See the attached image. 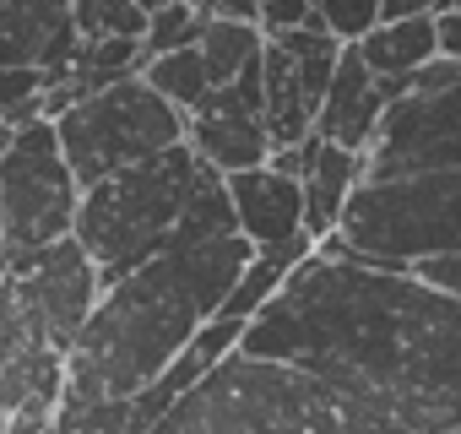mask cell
<instances>
[{
  "mask_svg": "<svg viewBox=\"0 0 461 434\" xmlns=\"http://www.w3.org/2000/svg\"><path fill=\"white\" fill-rule=\"evenodd\" d=\"M380 82H407L439 55V17H412V23H380L364 44H353Z\"/></svg>",
  "mask_w": 461,
  "mask_h": 434,
  "instance_id": "9a60e30c",
  "label": "cell"
},
{
  "mask_svg": "<svg viewBox=\"0 0 461 434\" xmlns=\"http://www.w3.org/2000/svg\"><path fill=\"white\" fill-rule=\"evenodd\" d=\"M337 55L342 44L326 28H299V33H277L261 44V114H267L272 152L304 147L315 136Z\"/></svg>",
  "mask_w": 461,
  "mask_h": 434,
  "instance_id": "9c48e42d",
  "label": "cell"
},
{
  "mask_svg": "<svg viewBox=\"0 0 461 434\" xmlns=\"http://www.w3.org/2000/svg\"><path fill=\"white\" fill-rule=\"evenodd\" d=\"M66 168L82 190L152 163L174 147H185V114L174 104H163L141 77H125L114 87H98L93 98H82L77 109H66L55 120Z\"/></svg>",
  "mask_w": 461,
  "mask_h": 434,
  "instance_id": "8992f818",
  "label": "cell"
},
{
  "mask_svg": "<svg viewBox=\"0 0 461 434\" xmlns=\"http://www.w3.org/2000/svg\"><path fill=\"white\" fill-rule=\"evenodd\" d=\"M163 6H174V0H136V12H141V17H147V23H152V17H158V12H163Z\"/></svg>",
  "mask_w": 461,
  "mask_h": 434,
  "instance_id": "484cf974",
  "label": "cell"
},
{
  "mask_svg": "<svg viewBox=\"0 0 461 434\" xmlns=\"http://www.w3.org/2000/svg\"><path fill=\"white\" fill-rule=\"evenodd\" d=\"M6 136H12V125H6V120H0V147H6Z\"/></svg>",
  "mask_w": 461,
  "mask_h": 434,
  "instance_id": "4316f807",
  "label": "cell"
},
{
  "mask_svg": "<svg viewBox=\"0 0 461 434\" xmlns=\"http://www.w3.org/2000/svg\"><path fill=\"white\" fill-rule=\"evenodd\" d=\"M201 28H206V17H201L195 6H185V0L163 6V12L147 23V39H141V71H147L152 60H163V55L185 50V44H201Z\"/></svg>",
  "mask_w": 461,
  "mask_h": 434,
  "instance_id": "d6986e66",
  "label": "cell"
},
{
  "mask_svg": "<svg viewBox=\"0 0 461 434\" xmlns=\"http://www.w3.org/2000/svg\"><path fill=\"white\" fill-rule=\"evenodd\" d=\"M299 28H321L315 0H261V39L299 33Z\"/></svg>",
  "mask_w": 461,
  "mask_h": 434,
  "instance_id": "44dd1931",
  "label": "cell"
},
{
  "mask_svg": "<svg viewBox=\"0 0 461 434\" xmlns=\"http://www.w3.org/2000/svg\"><path fill=\"white\" fill-rule=\"evenodd\" d=\"M55 407H60V396H39V402H28V407L6 423V434H55Z\"/></svg>",
  "mask_w": 461,
  "mask_h": 434,
  "instance_id": "603a6c76",
  "label": "cell"
},
{
  "mask_svg": "<svg viewBox=\"0 0 461 434\" xmlns=\"http://www.w3.org/2000/svg\"><path fill=\"white\" fill-rule=\"evenodd\" d=\"M407 93V82H380L369 77L364 55L353 44H342L337 55V71H331V87H326V104H321V120H315V136L326 147H342V152H369L375 141V125L380 114Z\"/></svg>",
  "mask_w": 461,
  "mask_h": 434,
  "instance_id": "7c38bea8",
  "label": "cell"
},
{
  "mask_svg": "<svg viewBox=\"0 0 461 434\" xmlns=\"http://www.w3.org/2000/svg\"><path fill=\"white\" fill-rule=\"evenodd\" d=\"M450 12H456V17H461V0H450Z\"/></svg>",
  "mask_w": 461,
  "mask_h": 434,
  "instance_id": "83f0119b",
  "label": "cell"
},
{
  "mask_svg": "<svg viewBox=\"0 0 461 434\" xmlns=\"http://www.w3.org/2000/svg\"><path fill=\"white\" fill-rule=\"evenodd\" d=\"M439 55L461 60V17L456 12H439Z\"/></svg>",
  "mask_w": 461,
  "mask_h": 434,
  "instance_id": "d4e9b609",
  "label": "cell"
},
{
  "mask_svg": "<svg viewBox=\"0 0 461 434\" xmlns=\"http://www.w3.org/2000/svg\"><path fill=\"white\" fill-rule=\"evenodd\" d=\"M407 272H412L418 283H429V288L461 299V256H450V261H423V267H407Z\"/></svg>",
  "mask_w": 461,
  "mask_h": 434,
  "instance_id": "cb8c5ba5",
  "label": "cell"
},
{
  "mask_svg": "<svg viewBox=\"0 0 461 434\" xmlns=\"http://www.w3.org/2000/svg\"><path fill=\"white\" fill-rule=\"evenodd\" d=\"M234 353L294 364L407 434H461V299L412 272L310 250Z\"/></svg>",
  "mask_w": 461,
  "mask_h": 434,
  "instance_id": "6da1fadb",
  "label": "cell"
},
{
  "mask_svg": "<svg viewBox=\"0 0 461 434\" xmlns=\"http://www.w3.org/2000/svg\"><path fill=\"white\" fill-rule=\"evenodd\" d=\"M364 185V158L358 152H342V147H321L310 179H304V240L321 245L337 234L342 223V206L348 195Z\"/></svg>",
  "mask_w": 461,
  "mask_h": 434,
  "instance_id": "5bb4252c",
  "label": "cell"
},
{
  "mask_svg": "<svg viewBox=\"0 0 461 434\" xmlns=\"http://www.w3.org/2000/svg\"><path fill=\"white\" fill-rule=\"evenodd\" d=\"M412 174H461V87L450 93H402L364 152V179H412Z\"/></svg>",
  "mask_w": 461,
  "mask_h": 434,
  "instance_id": "30bf717a",
  "label": "cell"
},
{
  "mask_svg": "<svg viewBox=\"0 0 461 434\" xmlns=\"http://www.w3.org/2000/svg\"><path fill=\"white\" fill-rule=\"evenodd\" d=\"M206 23H240V28H261V0H201L195 6Z\"/></svg>",
  "mask_w": 461,
  "mask_h": 434,
  "instance_id": "7402d4cb",
  "label": "cell"
},
{
  "mask_svg": "<svg viewBox=\"0 0 461 434\" xmlns=\"http://www.w3.org/2000/svg\"><path fill=\"white\" fill-rule=\"evenodd\" d=\"M71 23H77V44H98V39L141 44L147 39V17L136 12V0H77Z\"/></svg>",
  "mask_w": 461,
  "mask_h": 434,
  "instance_id": "ac0fdd59",
  "label": "cell"
},
{
  "mask_svg": "<svg viewBox=\"0 0 461 434\" xmlns=\"http://www.w3.org/2000/svg\"><path fill=\"white\" fill-rule=\"evenodd\" d=\"M315 250L385 272L461 256V174H412L385 185L364 179L342 206L337 234Z\"/></svg>",
  "mask_w": 461,
  "mask_h": 434,
  "instance_id": "5b68a950",
  "label": "cell"
},
{
  "mask_svg": "<svg viewBox=\"0 0 461 434\" xmlns=\"http://www.w3.org/2000/svg\"><path fill=\"white\" fill-rule=\"evenodd\" d=\"M77 0H0V120H33L39 93L66 82L77 60Z\"/></svg>",
  "mask_w": 461,
  "mask_h": 434,
  "instance_id": "ba28073f",
  "label": "cell"
},
{
  "mask_svg": "<svg viewBox=\"0 0 461 434\" xmlns=\"http://www.w3.org/2000/svg\"><path fill=\"white\" fill-rule=\"evenodd\" d=\"M380 6L385 0H315V17L337 44H364L380 28Z\"/></svg>",
  "mask_w": 461,
  "mask_h": 434,
  "instance_id": "ffe728a7",
  "label": "cell"
},
{
  "mask_svg": "<svg viewBox=\"0 0 461 434\" xmlns=\"http://www.w3.org/2000/svg\"><path fill=\"white\" fill-rule=\"evenodd\" d=\"M77 206H82V185L66 168L55 125L50 120L12 125L6 147H0V229H6L0 256H33L71 240Z\"/></svg>",
  "mask_w": 461,
  "mask_h": 434,
  "instance_id": "52a82bcc",
  "label": "cell"
},
{
  "mask_svg": "<svg viewBox=\"0 0 461 434\" xmlns=\"http://www.w3.org/2000/svg\"><path fill=\"white\" fill-rule=\"evenodd\" d=\"M261 28H240V23H206L201 28V66H206V82L212 87H228L240 82L256 60H261Z\"/></svg>",
  "mask_w": 461,
  "mask_h": 434,
  "instance_id": "2e32d148",
  "label": "cell"
},
{
  "mask_svg": "<svg viewBox=\"0 0 461 434\" xmlns=\"http://www.w3.org/2000/svg\"><path fill=\"white\" fill-rule=\"evenodd\" d=\"M185 6H201V0H185Z\"/></svg>",
  "mask_w": 461,
  "mask_h": 434,
  "instance_id": "f546056e",
  "label": "cell"
},
{
  "mask_svg": "<svg viewBox=\"0 0 461 434\" xmlns=\"http://www.w3.org/2000/svg\"><path fill=\"white\" fill-rule=\"evenodd\" d=\"M0 250H6V229H0Z\"/></svg>",
  "mask_w": 461,
  "mask_h": 434,
  "instance_id": "f1b7e54d",
  "label": "cell"
},
{
  "mask_svg": "<svg viewBox=\"0 0 461 434\" xmlns=\"http://www.w3.org/2000/svg\"><path fill=\"white\" fill-rule=\"evenodd\" d=\"M206 174L212 168L190 147H174L152 163H136V168L82 190L71 240L93 261L98 288H114L131 272H141L147 261L174 250V234H179V223H185V212H190Z\"/></svg>",
  "mask_w": 461,
  "mask_h": 434,
  "instance_id": "277c9868",
  "label": "cell"
},
{
  "mask_svg": "<svg viewBox=\"0 0 461 434\" xmlns=\"http://www.w3.org/2000/svg\"><path fill=\"white\" fill-rule=\"evenodd\" d=\"M141 82L163 98V104H174L185 120L206 104V93H212V82H206V66H201V50L195 44H185V50H174V55H163V60H152L147 71H141Z\"/></svg>",
  "mask_w": 461,
  "mask_h": 434,
  "instance_id": "e0dca14e",
  "label": "cell"
},
{
  "mask_svg": "<svg viewBox=\"0 0 461 434\" xmlns=\"http://www.w3.org/2000/svg\"><path fill=\"white\" fill-rule=\"evenodd\" d=\"M152 434H407L380 407L272 358L228 353Z\"/></svg>",
  "mask_w": 461,
  "mask_h": 434,
  "instance_id": "3957f363",
  "label": "cell"
},
{
  "mask_svg": "<svg viewBox=\"0 0 461 434\" xmlns=\"http://www.w3.org/2000/svg\"><path fill=\"white\" fill-rule=\"evenodd\" d=\"M185 147L222 179L245 174V168H267L272 136H267V114H261V60L240 82L206 93V104L185 120Z\"/></svg>",
  "mask_w": 461,
  "mask_h": 434,
  "instance_id": "8fae6325",
  "label": "cell"
},
{
  "mask_svg": "<svg viewBox=\"0 0 461 434\" xmlns=\"http://www.w3.org/2000/svg\"><path fill=\"white\" fill-rule=\"evenodd\" d=\"M256 250L228 234L201 250H168L131 272L125 283L104 288L98 310L87 315L71 358L60 402H136L147 396L163 369L217 321L228 294L250 272Z\"/></svg>",
  "mask_w": 461,
  "mask_h": 434,
  "instance_id": "7a4b0ae2",
  "label": "cell"
},
{
  "mask_svg": "<svg viewBox=\"0 0 461 434\" xmlns=\"http://www.w3.org/2000/svg\"><path fill=\"white\" fill-rule=\"evenodd\" d=\"M228 201H234V223L240 240L267 256V250H288L304 234V185L277 174V168H245L228 174Z\"/></svg>",
  "mask_w": 461,
  "mask_h": 434,
  "instance_id": "4fadbf2b",
  "label": "cell"
}]
</instances>
